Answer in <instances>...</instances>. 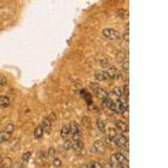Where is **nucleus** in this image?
<instances>
[{
	"label": "nucleus",
	"instance_id": "obj_14",
	"mask_svg": "<svg viewBox=\"0 0 168 168\" xmlns=\"http://www.w3.org/2000/svg\"><path fill=\"white\" fill-rule=\"evenodd\" d=\"M10 104V100L6 96H0V107L1 108H7Z\"/></svg>",
	"mask_w": 168,
	"mask_h": 168
},
{
	"label": "nucleus",
	"instance_id": "obj_13",
	"mask_svg": "<svg viewBox=\"0 0 168 168\" xmlns=\"http://www.w3.org/2000/svg\"><path fill=\"white\" fill-rule=\"evenodd\" d=\"M69 126H70V130H71V134H72V135L75 134L81 133V131H80L79 124H77V122H72Z\"/></svg>",
	"mask_w": 168,
	"mask_h": 168
},
{
	"label": "nucleus",
	"instance_id": "obj_24",
	"mask_svg": "<svg viewBox=\"0 0 168 168\" xmlns=\"http://www.w3.org/2000/svg\"><path fill=\"white\" fill-rule=\"evenodd\" d=\"M30 156H31V153H30V151H27V152H25L22 155V161H25V162H28V161L30 160Z\"/></svg>",
	"mask_w": 168,
	"mask_h": 168
},
{
	"label": "nucleus",
	"instance_id": "obj_2",
	"mask_svg": "<svg viewBox=\"0 0 168 168\" xmlns=\"http://www.w3.org/2000/svg\"><path fill=\"white\" fill-rule=\"evenodd\" d=\"M105 150V145L102 140H96L90 148L91 153L95 155H102Z\"/></svg>",
	"mask_w": 168,
	"mask_h": 168
},
{
	"label": "nucleus",
	"instance_id": "obj_23",
	"mask_svg": "<svg viewBox=\"0 0 168 168\" xmlns=\"http://www.w3.org/2000/svg\"><path fill=\"white\" fill-rule=\"evenodd\" d=\"M113 93H114L116 96H118V97H121V96L123 95V90H122L121 88L117 87V88H114V90H113Z\"/></svg>",
	"mask_w": 168,
	"mask_h": 168
},
{
	"label": "nucleus",
	"instance_id": "obj_28",
	"mask_svg": "<svg viewBox=\"0 0 168 168\" xmlns=\"http://www.w3.org/2000/svg\"><path fill=\"white\" fill-rule=\"evenodd\" d=\"M63 147L65 150H70L71 148H72V144L70 140H66L63 145Z\"/></svg>",
	"mask_w": 168,
	"mask_h": 168
},
{
	"label": "nucleus",
	"instance_id": "obj_21",
	"mask_svg": "<svg viewBox=\"0 0 168 168\" xmlns=\"http://www.w3.org/2000/svg\"><path fill=\"white\" fill-rule=\"evenodd\" d=\"M118 16L121 19H126L129 16V13L125 9H119L118 11Z\"/></svg>",
	"mask_w": 168,
	"mask_h": 168
},
{
	"label": "nucleus",
	"instance_id": "obj_22",
	"mask_svg": "<svg viewBox=\"0 0 168 168\" xmlns=\"http://www.w3.org/2000/svg\"><path fill=\"white\" fill-rule=\"evenodd\" d=\"M102 166L101 164L98 162V161H92L91 163H89L86 168H101Z\"/></svg>",
	"mask_w": 168,
	"mask_h": 168
},
{
	"label": "nucleus",
	"instance_id": "obj_10",
	"mask_svg": "<svg viewBox=\"0 0 168 168\" xmlns=\"http://www.w3.org/2000/svg\"><path fill=\"white\" fill-rule=\"evenodd\" d=\"M70 134H71V130H70L69 125H64L61 129V138L64 139V140H66L68 138Z\"/></svg>",
	"mask_w": 168,
	"mask_h": 168
},
{
	"label": "nucleus",
	"instance_id": "obj_8",
	"mask_svg": "<svg viewBox=\"0 0 168 168\" xmlns=\"http://www.w3.org/2000/svg\"><path fill=\"white\" fill-rule=\"evenodd\" d=\"M107 72L109 73V77H110L111 80L114 79V78H116V77H118L119 75V71L117 70L116 67H114V66H110L109 68H108Z\"/></svg>",
	"mask_w": 168,
	"mask_h": 168
},
{
	"label": "nucleus",
	"instance_id": "obj_31",
	"mask_svg": "<svg viewBox=\"0 0 168 168\" xmlns=\"http://www.w3.org/2000/svg\"><path fill=\"white\" fill-rule=\"evenodd\" d=\"M123 95H124L125 97H128L129 96V86L128 85H124L123 87Z\"/></svg>",
	"mask_w": 168,
	"mask_h": 168
},
{
	"label": "nucleus",
	"instance_id": "obj_4",
	"mask_svg": "<svg viewBox=\"0 0 168 168\" xmlns=\"http://www.w3.org/2000/svg\"><path fill=\"white\" fill-rule=\"evenodd\" d=\"M103 35L108 38L109 40H117L119 39V33L117 30H114V29H110V28H107L103 30Z\"/></svg>",
	"mask_w": 168,
	"mask_h": 168
},
{
	"label": "nucleus",
	"instance_id": "obj_26",
	"mask_svg": "<svg viewBox=\"0 0 168 168\" xmlns=\"http://www.w3.org/2000/svg\"><path fill=\"white\" fill-rule=\"evenodd\" d=\"M55 155H56V150L54 148H52V147H50V148L48 150V151H47V156H48V157L49 158H54Z\"/></svg>",
	"mask_w": 168,
	"mask_h": 168
},
{
	"label": "nucleus",
	"instance_id": "obj_5",
	"mask_svg": "<svg viewBox=\"0 0 168 168\" xmlns=\"http://www.w3.org/2000/svg\"><path fill=\"white\" fill-rule=\"evenodd\" d=\"M95 78L101 82H108L111 80L107 71H98L95 72Z\"/></svg>",
	"mask_w": 168,
	"mask_h": 168
},
{
	"label": "nucleus",
	"instance_id": "obj_1",
	"mask_svg": "<svg viewBox=\"0 0 168 168\" xmlns=\"http://www.w3.org/2000/svg\"><path fill=\"white\" fill-rule=\"evenodd\" d=\"M90 88L93 91L95 95H96L99 99H102V100L108 99V96H109L108 92H107L105 89L103 88H101L98 83H90Z\"/></svg>",
	"mask_w": 168,
	"mask_h": 168
},
{
	"label": "nucleus",
	"instance_id": "obj_32",
	"mask_svg": "<svg viewBox=\"0 0 168 168\" xmlns=\"http://www.w3.org/2000/svg\"><path fill=\"white\" fill-rule=\"evenodd\" d=\"M45 156V154L43 150H39L38 151V159H40V160H43Z\"/></svg>",
	"mask_w": 168,
	"mask_h": 168
},
{
	"label": "nucleus",
	"instance_id": "obj_16",
	"mask_svg": "<svg viewBox=\"0 0 168 168\" xmlns=\"http://www.w3.org/2000/svg\"><path fill=\"white\" fill-rule=\"evenodd\" d=\"M117 136V133H116V130L113 128L109 129V133L107 135V140H109V142H114V138Z\"/></svg>",
	"mask_w": 168,
	"mask_h": 168
},
{
	"label": "nucleus",
	"instance_id": "obj_29",
	"mask_svg": "<svg viewBox=\"0 0 168 168\" xmlns=\"http://www.w3.org/2000/svg\"><path fill=\"white\" fill-rule=\"evenodd\" d=\"M124 57H125V56L123 52H119L118 55H117V61H119V62H121V61H123V60L124 59Z\"/></svg>",
	"mask_w": 168,
	"mask_h": 168
},
{
	"label": "nucleus",
	"instance_id": "obj_20",
	"mask_svg": "<svg viewBox=\"0 0 168 168\" xmlns=\"http://www.w3.org/2000/svg\"><path fill=\"white\" fill-rule=\"evenodd\" d=\"M99 63H100V66H103L104 68H109L111 66L109 64V61L107 59H105V58H103V59H101L99 61Z\"/></svg>",
	"mask_w": 168,
	"mask_h": 168
},
{
	"label": "nucleus",
	"instance_id": "obj_25",
	"mask_svg": "<svg viewBox=\"0 0 168 168\" xmlns=\"http://www.w3.org/2000/svg\"><path fill=\"white\" fill-rule=\"evenodd\" d=\"M61 159H59L58 157H56V158L53 159V166H54L55 167H60L61 166Z\"/></svg>",
	"mask_w": 168,
	"mask_h": 168
},
{
	"label": "nucleus",
	"instance_id": "obj_27",
	"mask_svg": "<svg viewBox=\"0 0 168 168\" xmlns=\"http://www.w3.org/2000/svg\"><path fill=\"white\" fill-rule=\"evenodd\" d=\"M122 69L125 72H129V61H124L122 62Z\"/></svg>",
	"mask_w": 168,
	"mask_h": 168
},
{
	"label": "nucleus",
	"instance_id": "obj_15",
	"mask_svg": "<svg viewBox=\"0 0 168 168\" xmlns=\"http://www.w3.org/2000/svg\"><path fill=\"white\" fill-rule=\"evenodd\" d=\"M83 147L84 145L83 143V141H81V140L75 141L74 144L72 145V148H73V150L76 152H81L83 150Z\"/></svg>",
	"mask_w": 168,
	"mask_h": 168
},
{
	"label": "nucleus",
	"instance_id": "obj_7",
	"mask_svg": "<svg viewBox=\"0 0 168 168\" xmlns=\"http://www.w3.org/2000/svg\"><path fill=\"white\" fill-rule=\"evenodd\" d=\"M41 127L43 129L44 132H48L49 133L50 131V129H51V122L50 120L48 119V117H45L42 120V123H41Z\"/></svg>",
	"mask_w": 168,
	"mask_h": 168
},
{
	"label": "nucleus",
	"instance_id": "obj_34",
	"mask_svg": "<svg viewBox=\"0 0 168 168\" xmlns=\"http://www.w3.org/2000/svg\"><path fill=\"white\" fill-rule=\"evenodd\" d=\"M11 168H21V164H20V165H19V164H15V165H14V167Z\"/></svg>",
	"mask_w": 168,
	"mask_h": 168
},
{
	"label": "nucleus",
	"instance_id": "obj_36",
	"mask_svg": "<svg viewBox=\"0 0 168 168\" xmlns=\"http://www.w3.org/2000/svg\"><path fill=\"white\" fill-rule=\"evenodd\" d=\"M0 168H4V167H0Z\"/></svg>",
	"mask_w": 168,
	"mask_h": 168
},
{
	"label": "nucleus",
	"instance_id": "obj_12",
	"mask_svg": "<svg viewBox=\"0 0 168 168\" xmlns=\"http://www.w3.org/2000/svg\"><path fill=\"white\" fill-rule=\"evenodd\" d=\"M43 134H44V130L41 127V125H38L36 128L35 129V131H34V136H35V140H40L43 137Z\"/></svg>",
	"mask_w": 168,
	"mask_h": 168
},
{
	"label": "nucleus",
	"instance_id": "obj_6",
	"mask_svg": "<svg viewBox=\"0 0 168 168\" xmlns=\"http://www.w3.org/2000/svg\"><path fill=\"white\" fill-rule=\"evenodd\" d=\"M114 143L118 147H124L127 144V138L123 134H117V136L114 140Z\"/></svg>",
	"mask_w": 168,
	"mask_h": 168
},
{
	"label": "nucleus",
	"instance_id": "obj_9",
	"mask_svg": "<svg viewBox=\"0 0 168 168\" xmlns=\"http://www.w3.org/2000/svg\"><path fill=\"white\" fill-rule=\"evenodd\" d=\"M115 125H116V127L119 129L121 132H128V125L125 124L124 122H123V121H121V120H117V121L115 122Z\"/></svg>",
	"mask_w": 168,
	"mask_h": 168
},
{
	"label": "nucleus",
	"instance_id": "obj_17",
	"mask_svg": "<svg viewBox=\"0 0 168 168\" xmlns=\"http://www.w3.org/2000/svg\"><path fill=\"white\" fill-rule=\"evenodd\" d=\"M97 127H98L100 132L104 133V131H105V123H104V121L103 119H99L97 120Z\"/></svg>",
	"mask_w": 168,
	"mask_h": 168
},
{
	"label": "nucleus",
	"instance_id": "obj_3",
	"mask_svg": "<svg viewBox=\"0 0 168 168\" xmlns=\"http://www.w3.org/2000/svg\"><path fill=\"white\" fill-rule=\"evenodd\" d=\"M126 109H127L126 104L123 103L121 100L117 99L116 101L114 102V104H113V107H112L111 110L115 112V113H118V114H124V112L126 111Z\"/></svg>",
	"mask_w": 168,
	"mask_h": 168
},
{
	"label": "nucleus",
	"instance_id": "obj_30",
	"mask_svg": "<svg viewBox=\"0 0 168 168\" xmlns=\"http://www.w3.org/2000/svg\"><path fill=\"white\" fill-rule=\"evenodd\" d=\"M7 83V80L4 75L0 74V86H4Z\"/></svg>",
	"mask_w": 168,
	"mask_h": 168
},
{
	"label": "nucleus",
	"instance_id": "obj_33",
	"mask_svg": "<svg viewBox=\"0 0 168 168\" xmlns=\"http://www.w3.org/2000/svg\"><path fill=\"white\" fill-rule=\"evenodd\" d=\"M129 32H126V33L124 34V35H123V39H124L126 42H129Z\"/></svg>",
	"mask_w": 168,
	"mask_h": 168
},
{
	"label": "nucleus",
	"instance_id": "obj_11",
	"mask_svg": "<svg viewBox=\"0 0 168 168\" xmlns=\"http://www.w3.org/2000/svg\"><path fill=\"white\" fill-rule=\"evenodd\" d=\"M12 136V133H9L6 130H4L0 133V144L4 143L5 141L9 140Z\"/></svg>",
	"mask_w": 168,
	"mask_h": 168
},
{
	"label": "nucleus",
	"instance_id": "obj_35",
	"mask_svg": "<svg viewBox=\"0 0 168 168\" xmlns=\"http://www.w3.org/2000/svg\"><path fill=\"white\" fill-rule=\"evenodd\" d=\"M3 162V158H2V156H0V167H1V164Z\"/></svg>",
	"mask_w": 168,
	"mask_h": 168
},
{
	"label": "nucleus",
	"instance_id": "obj_19",
	"mask_svg": "<svg viewBox=\"0 0 168 168\" xmlns=\"http://www.w3.org/2000/svg\"><path fill=\"white\" fill-rule=\"evenodd\" d=\"M103 104H104V106H105L106 108L111 109L112 107H113V104H114V101H112L111 99H104L103 100Z\"/></svg>",
	"mask_w": 168,
	"mask_h": 168
},
{
	"label": "nucleus",
	"instance_id": "obj_18",
	"mask_svg": "<svg viewBox=\"0 0 168 168\" xmlns=\"http://www.w3.org/2000/svg\"><path fill=\"white\" fill-rule=\"evenodd\" d=\"M82 123L83 124L84 127H86V128H91V119L88 116H84L83 118V120H82Z\"/></svg>",
	"mask_w": 168,
	"mask_h": 168
}]
</instances>
